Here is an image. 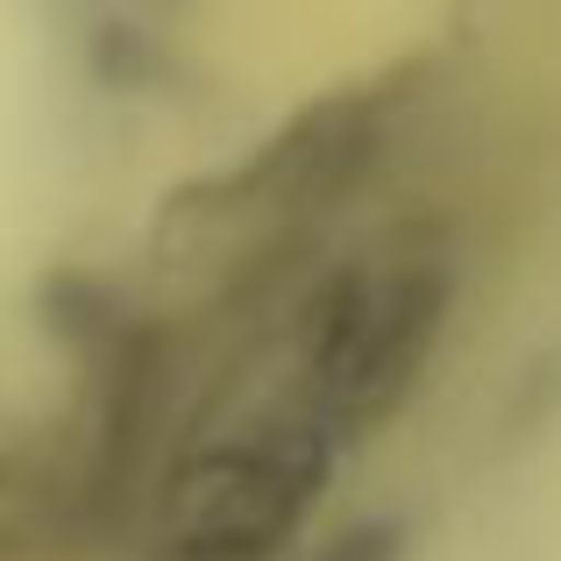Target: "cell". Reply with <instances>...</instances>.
Listing matches in <instances>:
<instances>
[{
  "label": "cell",
  "instance_id": "obj_1",
  "mask_svg": "<svg viewBox=\"0 0 561 561\" xmlns=\"http://www.w3.org/2000/svg\"><path fill=\"white\" fill-rule=\"evenodd\" d=\"M455 313V263L440 249L391 242L342 256L285 313V383L342 448L405 412Z\"/></svg>",
  "mask_w": 561,
  "mask_h": 561
},
{
  "label": "cell",
  "instance_id": "obj_2",
  "mask_svg": "<svg viewBox=\"0 0 561 561\" xmlns=\"http://www.w3.org/2000/svg\"><path fill=\"white\" fill-rule=\"evenodd\" d=\"M342 455L348 448L291 391L214 412L157 483V534L142 561H291Z\"/></svg>",
  "mask_w": 561,
  "mask_h": 561
},
{
  "label": "cell",
  "instance_id": "obj_3",
  "mask_svg": "<svg viewBox=\"0 0 561 561\" xmlns=\"http://www.w3.org/2000/svg\"><path fill=\"white\" fill-rule=\"evenodd\" d=\"M405 93H412V79H377V85H348V93L320 100L277 142H263L249 164L220 171L214 185L179 192V214L249 220L256 242H306L348 192L370 179L377 150L398 128Z\"/></svg>",
  "mask_w": 561,
  "mask_h": 561
},
{
  "label": "cell",
  "instance_id": "obj_4",
  "mask_svg": "<svg viewBox=\"0 0 561 561\" xmlns=\"http://www.w3.org/2000/svg\"><path fill=\"white\" fill-rule=\"evenodd\" d=\"M398 548H405V526L363 519V526H348V534H334L313 561H398Z\"/></svg>",
  "mask_w": 561,
  "mask_h": 561
}]
</instances>
